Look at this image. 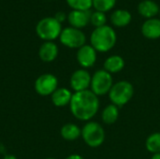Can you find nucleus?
I'll list each match as a JSON object with an SVG mask.
<instances>
[{
    "mask_svg": "<svg viewBox=\"0 0 160 159\" xmlns=\"http://www.w3.org/2000/svg\"><path fill=\"white\" fill-rule=\"evenodd\" d=\"M116 2L117 0H93V7L96 11L106 13L115 7Z\"/></svg>",
    "mask_w": 160,
    "mask_h": 159,
    "instance_id": "21",
    "label": "nucleus"
},
{
    "mask_svg": "<svg viewBox=\"0 0 160 159\" xmlns=\"http://www.w3.org/2000/svg\"><path fill=\"white\" fill-rule=\"evenodd\" d=\"M138 12L141 16L147 19L156 18L158 14H159V5L153 0H142L138 5Z\"/></svg>",
    "mask_w": 160,
    "mask_h": 159,
    "instance_id": "13",
    "label": "nucleus"
},
{
    "mask_svg": "<svg viewBox=\"0 0 160 159\" xmlns=\"http://www.w3.org/2000/svg\"><path fill=\"white\" fill-rule=\"evenodd\" d=\"M3 159H17V157L13 155H7L3 157Z\"/></svg>",
    "mask_w": 160,
    "mask_h": 159,
    "instance_id": "26",
    "label": "nucleus"
},
{
    "mask_svg": "<svg viewBox=\"0 0 160 159\" xmlns=\"http://www.w3.org/2000/svg\"><path fill=\"white\" fill-rule=\"evenodd\" d=\"M146 149L152 154L160 153V132H156L151 134L145 142Z\"/></svg>",
    "mask_w": 160,
    "mask_h": 159,
    "instance_id": "20",
    "label": "nucleus"
},
{
    "mask_svg": "<svg viewBox=\"0 0 160 159\" xmlns=\"http://www.w3.org/2000/svg\"><path fill=\"white\" fill-rule=\"evenodd\" d=\"M90 10H71L68 14V22L71 27L81 29L85 27L90 22Z\"/></svg>",
    "mask_w": 160,
    "mask_h": 159,
    "instance_id": "11",
    "label": "nucleus"
},
{
    "mask_svg": "<svg viewBox=\"0 0 160 159\" xmlns=\"http://www.w3.org/2000/svg\"><path fill=\"white\" fill-rule=\"evenodd\" d=\"M69 108L75 118L81 121H89L98 112L99 99L91 90L75 92L72 96Z\"/></svg>",
    "mask_w": 160,
    "mask_h": 159,
    "instance_id": "1",
    "label": "nucleus"
},
{
    "mask_svg": "<svg viewBox=\"0 0 160 159\" xmlns=\"http://www.w3.org/2000/svg\"><path fill=\"white\" fill-rule=\"evenodd\" d=\"M113 85L112 74L104 69H99L94 73L91 79V91L98 96H104L110 93Z\"/></svg>",
    "mask_w": 160,
    "mask_h": 159,
    "instance_id": "6",
    "label": "nucleus"
},
{
    "mask_svg": "<svg viewBox=\"0 0 160 159\" xmlns=\"http://www.w3.org/2000/svg\"><path fill=\"white\" fill-rule=\"evenodd\" d=\"M60 42L70 49H80L86 42L85 34L81 30L74 27H66L62 30L60 37Z\"/></svg>",
    "mask_w": 160,
    "mask_h": 159,
    "instance_id": "7",
    "label": "nucleus"
},
{
    "mask_svg": "<svg viewBox=\"0 0 160 159\" xmlns=\"http://www.w3.org/2000/svg\"><path fill=\"white\" fill-rule=\"evenodd\" d=\"M134 95V87L128 81H120L114 83L109 93V97L113 105L119 107L125 106L130 101Z\"/></svg>",
    "mask_w": 160,
    "mask_h": 159,
    "instance_id": "4",
    "label": "nucleus"
},
{
    "mask_svg": "<svg viewBox=\"0 0 160 159\" xmlns=\"http://www.w3.org/2000/svg\"><path fill=\"white\" fill-rule=\"evenodd\" d=\"M151 159H160V153L159 154H155Z\"/></svg>",
    "mask_w": 160,
    "mask_h": 159,
    "instance_id": "27",
    "label": "nucleus"
},
{
    "mask_svg": "<svg viewBox=\"0 0 160 159\" xmlns=\"http://www.w3.org/2000/svg\"><path fill=\"white\" fill-rule=\"evenodd\" d=\"M46 159H55V158H52V157H48V158Z\"/></svg>",
    "mask_w": 160,
    "mask_h": 159,
    "instance_id": "28",
    "label": "nucleus"
},
{
    "mask_svg": "<svg viewBox=\"0 0 160 159\" xmlns=\"http://www.w3.org/2000/svg\"><path fill=\"white\" fill-rule=\"evenodd\" d=\"M91 79L92 76L86 69H78L74 71L70 77V86L74 92L88 90V87H90L91 84Z\"/></svg>",
    "mask_w": 160,
    "mask_h": 159,
    "instance_id": "9",
    "label": "nucleus"
},
{
    "mask_svg": "<svg viewBox=\"0 0 160 159\" xmlns=\"http://www.w3.org/2000/svg\"><path fill=\"white\" fill-rule=\"evenodd\" d=\"M104 70L109 73H118L125 67V60L120 55H111L104 62Z\"/></svg>",
    "mask_w": 160,
    "mask_h": 159,
    "instance_id": "17",
    "label": "nucleus"
},
{
    "mask_svg": "<svg viewBox=\"0 0 160 159\" xmlns=\"http://www.w3.org/2000/svg\"><path fill=\"white\" fill-rule=\"evenodd\" d=\"M107 22V16L106 13L100 12V11H94L91 13V18H90V23L95 26V28L101 27L106 25Z\"/></svg>",
    "mask_w": 160,
    "mask_h": 159,
    "instance_id": "23",
    "label": "nucleus"
},
{
    "mask_svg": "<svg viewBox=\"0 0 160 159\" xmlns=\"http://www.w3.org/2000/svg\"><path fill=\"white\" fill-rule=\"evenodd\" d=\"M54 18L59 22H65L67 19H68V16L66 15V13L65 12H63V11H58L56 14H55V16H54Z\"/></svg>",
    "mask_w": 160,
    "mask_h": 159,
    "instance_id": "24",
    "label": "nucleus"
},
{
    "mask_svg": "<svg viewBox=\"0 0 160 159\" xmlns=\"http://www.w3.org/2000/svg\"><path fill=\"white\" fill-rule=\"evenodd\" d=\"M97 51L91 45H83L77 52V61L79 65L85 68L91 67L96 64L97 61Z\"/></svg>",
    "mask_w": 160,
    "mask_h": 159,
    "instance_id": "10",
    "label": "nucleus"
},
{
    "mask_svg": "<svg viewBox=\"0 0 160 159\" xmlns=\"http://www.w3.org/2000/svg\"><path fill=\"white\" fill-rule=\"evenodd\" d=\"M159 15H160V9H159Z\"/></svg>",
    "mask_w": 160,
    "mask_h": 159,
    "instance_id": "29",
    "label": "nucleus"
},
{
    "mask_svg": "<svg viewBox=\"0 0 160 159\" xmlns=\"http://www.w3.org/2000/svg\"><path fill=\"white\" fill-rule=\"evenodd\" d=\"M73 94L68 90V88H57L51 96L52 97V102L55 107H65L67 105L70 104L71 98H72Z\"/></svg>",
    "mask_w": 160,
    "mask_h": 159,
    "instance_id": "16",
    "label": "nucleus"
},
{
    "mask_svg": "<svg viewBox=\"0 0 160 159\" xmlns=\"http://www.w3.org/2000/svg\"><path fill=\"white\" fill-rule=\"evenodd\" d=\"M62 23L54 17H45L41 19L36 26L37 35L45 41H53L60 37Z\"/></svg>",
    "mask_w": 160,
    "mask_h": 159,
    "instance_id": "3",
    "label": "nucleus"
},
{
    "mask_svg": "<svg viewBox=\"0 0 160 159\" xmlns=\"http://www.w3.org/2000/svg\"><path fill=\"white\" fill-rule=\"evenodd\" d=\"M142 34L148 39H158L160 37V19H147L142 25Z\"/></svg>",
    "mask_w": 160,
    "mask_h": 159,
    "instance_id": "12",
    "label": "nucleus"
},
{
    "mask_svg": "<svg viewBox=\"0 0 160 159\" xmlns=\"http://www.w3.org/2000/svg\"><path fill=\"white\" fill-rule=\"evenodd\" d=\"M119 117V109L113 104L106 106L102 112V121L107 125L114 124Z\"/></svg>",
    "mask_w": 160,
    "mask_h": 159,
    "instance_id": "19",
    "label": "nucleus"
},
{
    "mask_svg": "<svg viewBox=\"0 0 160 159\" xmlns=\"http://www.w3.org/2000/svg\"><path fill=\"white\" fill-rule=\"evenodd\" d=\"M82 138L84 142L92 147H99L105 141V131L97 122H88L82 128Z\"/></svg>",
    "mask_w": 160,
    "mask_h": 159,
    "instance_id": "5",
    "label": "nucleus"
},
{
    "mask_svg": "<svg viewBox=\"0 0 160 159\" xmlns=\"http://www.w3.org/2000/svg\"><path fill=\"white\" fill-rule=\"evenodd\" d=\"M58 55V47L52 41H45L38 50V56L41 61L50 63L56 59Z\"/></svg>",
    "mask_w": 160,
    "mask_h": 159,
    "instance_id": "15",
    "label": "nucleus"
},
{
    "mask_svg": "<svg viewBox=\"0 0 160 159\" xmlns=\"http://www.w3.org/2000/svg\"><path fill=\"white\" fill-rule=\"evenodd\" d=\"M72 10H90L93 7V0H66Z\"/></svg>",
    "mask_w": 160,
    "mask_h": 159,
    "instance_id": "22",
    "label": "nucleus"
},
{
    "mask_svg": "<svg viewBox=\"0 0 160 159\" xmlns=\"http://www.w3.org/2000/svg\"><path fill=\"white\" fill-rule=\"evenodd\" d=\"M65 159H84L82 157H81V156H79V155H70V156H68L67 158Z\"/></svg>",
    "mask_w": 160,
    "mask_h": 159,
    "instance_id": "25",
    "label": "nucleus"
},
{
    "mask_svg": "<svg viewBox=\"0 0 160 159\" xmlns=\"http://www.w3.org/2000/svg\"><path fill=\"white\" fill-rule=\"evenodd\" d=\"M117 35L115 30L110 25L95 28L90 36V45L100 52L111 51L116 44Z\"/></svg>",
    "mask_w": 160,
    "mask_h": 159,
    "instance_id": "2",
    "label": "nucleus"
},
{
    "mask_svg": "<svg viewBox=\"0 0 160 159\" xmlns=\"http://www.w3.org/2000/svg\"><path fill=\"white\" fill-rule=\"evenodd\" d=\"M61 136L66 141H75L82 136V129L75 124H66L60 130Z\"/></svg>",
    "mask_w": 160,
    "mask_h": 159,
    "instance_id": "18",
    "label": "nucleus"
},
{
    "mask_svg": "<svg viewBox=\"0 0 160 159\" xmlns=\"http://www.w3.org/2000/svg\"><path fill=\"white\" fill-rule=\"evenodd\" d=\"M58 88L57 78L51 73H45L38 76L35 82V91L43 97L52 96Z\"/></svg>",
    "mask_w": 160,
    "mask_h": 159,
    "instance_id": "8",
    "label": "nucleus"
},
{
    "mask_svg": "<svg viewBox=\"0 0 160 159\" xmlns=\"http://www.w3.org/2000/svg\"><path fill=\"white\" fill-rule=\"evenodd\" d=\"M132 20V15L128 9L118 8L112 11L110 17L112 24L115 27L122 28L128 26Z\"/></svg>",
    "mask_w": 160,
    "mask_h": 159,
    "instance_id": "14",
    "label": "nucleus"
}]
</instances>
